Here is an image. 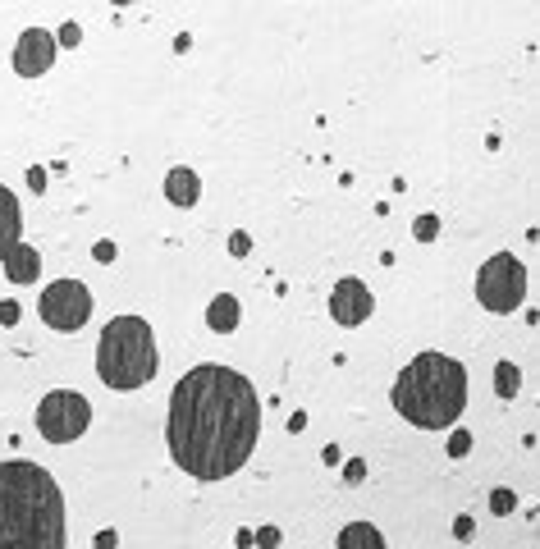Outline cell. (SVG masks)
Instances as JSON below:
<instances>
[{"mask_svg": "<svg viewBox=\"0 0 540 549\" xmlns=\"http://www.w3.org/2000/svg\"><path fill=\"white\" fill-rule=\"evenodd\" d=\"M518 389H522V371L513 362H499L495 366V394L508 403V399H518Z\"/></svg>", "mask_w": 540, "mask_h": 549, "instance_id": "cell-15", "label": "cell"}, {"mask_svg": "<svg viewBox=\"0 0 540 549\" xmlns=\"http://www.w3.org/2000/svg\"><path fill=\"white\" fill-rule=\"evenodd\" d=\"M389 403L417 431H449L467 408V366L449 353H417L399 371Z\"/></svg>", "mask_w": 540, "mask_h": 549, "instance_id": "cell-3", "label": "cell"}, {"mask_svg": "<svg viewBox=\"0 0 540 549\" xmlns=\"http://www.w3.org/2000/svg\"><path fill=\"white\" fill-rule=\"evenodd\" d=\"M490 508H495L499 517L513 513V508H518V495H513V490H495V495H490Z\"/></svg>", "mask_w": 540, "mask_h": 549, "instance_id": "cell-18", "label": "cell"}, {"mask_svg": "<svg viewBox=\"0 0 540 549\" xmlns=\"http://www.w3.org/2000/svg\"><path fill=\"white\" fill-rule=\"evenodd\" d=\"M467 453H472V435L454 431V440H449V458H467Z\"/></svg>", "mask_w": 540, "mask_h": 549, "instance_id": "cell-21", "label": "cell"}, {"mask_svg": "<svg viewBox=\"0 0 540 549\" xmlns=\"http://www.w3.org/2000/svg\"><path fill=\"white\" fill-rule=\"evenodd\" d=\"M87 426H92V403H87L78 389H51V394L37 403V431H42V440L74 444Z\"/></svg>", "mask_w": 540, "mask_h": 549, "instance_id": "cell-6", "label": "cell"}, {"mask_svg": "<svg viewBox=\"0 0 540 549\" xmlns=\"http://www.w3.org/2000/svg\"><path fill=\"white\" fill-rule=\"evenodd\" d=\"M78 42H83V28H78V23H60V33H55V46H65V51H74Z\"/></svg>", "mask_w": 540, "mask_h": 549, "instance_id": "cell-17", "label": "cell"}, {"mask_svg": "<svg viewBox=\"0 0 540 549\" xmlns=\"http://www.w3.org/2000/svg\"><path fill=\"white\" fill-rule=\"evenodd\" d=\"M344 481L362 485V481H367V463H362V458H348V463H344Z\"/></svg>", "mask_w": 540, "mask_h": 549, "instance_id": "cell-20", "label": "cell"}, {"mask_svg": "<svg viewBox=\"0 0 540 549\" xmlns=\"http://www.w3.org/2000/svg\"><path fill=\"white\" fill-rule=\"evenodd\" d=\"M280 545V527H261L252 531V549H275Z\"/></svg>", "mask_w": 540, "mask_h": 549, "instance_id": "cell-19", "label": "cell"}, {"mask_svg": "<svg viewBox=\"0 0 540 549\" xmlns=\"http://www.w3.org/2000/svg\"><path fill=\"white\" fill-rule=\"evenodd\" d=\"M454 536H458V540H472V536H476V522H472V517H458V522H454Z\"/></svg>", "mask_w": 540, "mask_h": 549, "instance_id": "cell-26", "label": "cell"}, {"mask_svg": "<svg viewBox=\"0 0 540 549\" xmlns=\"http://www.w3.org/2000/svg\"><path fill=\"white\" fill-rule=\"evenodd\" d=\"M19 243H23V206H19V197L0 183V261L10 257Z\"/></svg>", "mask_w": 540, "mask_h": 549, "instance_id": "cell-10", "label": "cell"}, {"mask_svg": "<svg viewBox=\"0 0 540 549\" xmlns=\"http://www.w3.org/2000/svg\"><path fill=\"white\" fill-rule=\"evenodd\" d=\"M229 252H234V257H248V252H252V238L243 234V229H238V234H229Z\"/></svg>", "mask_w": 540, "mask_h": 549, "instance_id": "cell-22", "label": "cell"}, {"mask_svg": "<svg viewBox=\"0 0 540 549\" xmlns=\"http://www.w3.org/2000/svg\"><path fill=\"white\" fill-rule=\"evenodd\" d=\"M335 549H389L385 536H380V527H371V522H348L344 531H339Z\"/></svg>", "mask_w": 540, "mask_h": 549, "instance_id": "cell-14", "label": "cell"}, {"mask_svg": "<svg viewBox=\"0 0 540 549\" xmlns=\"http://www.w3.org/2000/svg\"><path fill=\"white\" fill-rule=\"evenodd\" d=\"M238 321H243V302H238L234 293H216V298L206 302V330L234 334Z\"/></svg>", "mask_w": 540, "mask_h": 549, "instance_id": "cell-12", "label": "cell"}, {"mask_svg": "<svg viewBox=\"0 0 540 549\" xmlns=\"http://www.w3.org/2000/svg\"><path fill=\"white\" fill-rule=\"evenodd\" d=\"M55 33L46 28H23L19 42H14V74L19 78H42L55 65Z\"/></svg>", "mask_w": 540, "mask_h": 549, "instance_id": "cell-8", "label": "cell"}, {"mask_svg": "<svg viewBox=\"0 0 540 549\" xmlns=\"http://www.w3.org/2000/svg\"><path fill=\"white\" fill-rule=\"evenodd\" d=\"M261 435V399L234 366L202 362L170 389L165 444L179 472L225 481L252 458Z\"/></svg>", "mask_w": 540, "mask_h": 549, "instance_id": "cell-1", "label": "cell"}, {"mask_svg": "<svg viewBox=\"0 0 540 549\" xmlns=\"http://www.w3.org/2000/svg\"><path fill=\"white\" fill-rule=\"evenodd\" d=\"M37 312H42V321L51 325V330L74 334V330H83L87 316H92V293H87L83 280H55L42 289Z\"/></svg>", "mask_w": 540, "mask_h": 549, "instance_id": "cell-7", "label": "cell"}, {"mask_svg": "<svg viewBox=\"0 0 540 549\" xmlns=\"http://www.w3.org/2000/svg\"><path fill=\"white\" fill-rule=\"evenodd\" d=\"M19 302H14V298H5V302H0V325H19Z\"/></svg>", "mask_w": 540, "mask_h": 549, "instance_id": "cell-23", "label": "cell"}, {"mask_svg": "<svg viewBox=\"0 0 540 549\" xmlns=\"http://www.w3.org/2000/svg\"><path fill=\"white\" fill-rule=\"evenodd\" d=\"M161 371V353H156V334L142 316H115L97 339V376L115 394H133V389L152 385Z\"/></svg>", "mask_w": 540, "mask_h": 549, "instance_id": "cell-4", "label": "cell"}, {"mask_svg": "<svg viewBox=\"0 0 540 549\" xmlns=\"http://www.w3.org/2000/svg\"><path fill=\"white\" fill-rule=\"evenodd\" d=\"M92 257H97L101 266H110V261H115V243H110V238H101L97 248H92Z\"/></svg>", "mask_w": 540, "mask_h": 549, "instance_id": "cell-25", "label": "cell"}, {"mask_svg": "<svg viewBox=\"0 0 540 549\" xmlns=\"http://www.w3.org/2000/svg\"><path fill=\"white\" fill-rule=\"evenodd\" d=\"M435 234H440V220H435V216H417V225H412V238H417V243H431Z\"/></svg>", "mask_w": 540, "mask_h": 549, "instance_id": "cell-16", "label": "cell"}, {"mask_svg": "<svg viewBox=\"0 0 540 549\" xmlns=\"http://www.w3.org/2000/svg\"><path fill=\"white\" fill-rule=\"evenodd\" d=\"M476 302L495 316L518 312L522 302H527V266L518 257H508V252L490 257L486 266L476 270Z\"/></svg>", "mask_w": 540, "mask_h": 549, "instance_id": "cell-5", "label": "cell"}, {"mask_svg": "<svg viewBox=\"0 0 540 549\" xmlns=\"http://www.w3.org/2000/svg\"><path fill=\"white\" fill-rule=\"evenodd\" d=\"M289 431H307V412H293V417H289Z\"/></svg>", "mask_w": 540, "mask_h": 549, "instance_id": "cell-28", "label": "cell"}, {"mask_svg": "<svg viewBox=\"0 0 540 549\" xmlns=\"http://www.w3.org/2000/svg\"><path fill=\"white\" fill-rule=\"evenodd\" d=\"M371 312H376V298H371V289L357 280V275H348V280L335 284V293H330V316H335L339 325L353 330V325H362Z\"/></svg>", "mask_w": 540, "mask_h": 549, "instance_id": "cell-9", "label": "cell"}, {"mask_svg": "<svg viewBox=\"0 0 540 549\" xmlns=\"http://www.w3.org/2000/svg\"><path fill=\"white\" fill-rule=\"evenodd\" d=\"M115 545H119V531H115V527L97 531V549H115Z\"/></svg>", "mask_w": 540, "mask_h": 549, "instance_id": "cell-27", "label": "cell"}, {"mask_svg": "<svg viewBox=\"0 0 540 549\" xmlns=\"http://www.w3.org/2000/svg\"><path fill=\"white\" fill-rule=\"evenodd\" d=\"M65 490L42 463H0V549H65Z\"/></svg>", "mask_w": 540, "mask_h": 549, "instance_id": "cell-2", "label": "cell"}, {"mask_svg": "<svg viewBox=\"0 0 540 549\" xmlns=\"http://www.w3.org/2000/svg\"><path fill=\"white\" fill-rule=\"evenodd\" d=\"M0 266H5V280L19 284V289L23 284H37V275H42V257H37V248H28V243H19Z\"/></svg>", "mask_w": 540, "mask_h": 549, "instance_id": "cell-13", "label": "cell"}, {"mask_svg": "<svg viewBox=\"0 0 540 549\" xmlns=\"http://www.w3.org/2000/svg\"><path fill=\"white\" fill-rule=\"evenodd\" d=\"M165 197H170V206H184V211L202 202V179H197V170L174 165V170L165 174Z\"/></svg>", "mask_w": 540, "mask_h": 549, "instance_id": "cell-11", "label": "cell"}, {"mask_svg": "<svg viewBox=\"0 0 540 549\" xmlns=\"http://www.w3.org/2000/svg\"><path fill=\"white\" fill-rule=\"evenodd\" d=\"M28 193H46V170H42V165L28 170Z\"/></svg>", "mask_w": 540, "mask_h": 549, "instance_id": "cell-24", "label": "cell"}]
</instances>
